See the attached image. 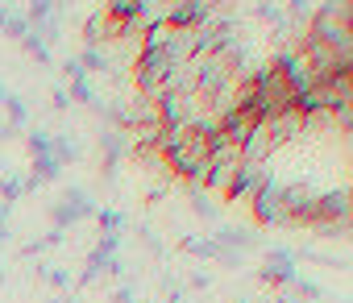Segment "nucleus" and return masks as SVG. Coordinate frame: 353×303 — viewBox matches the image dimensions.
<instances>
[{
  "label": "nucleus",
  "instance_id": "obj_1",
  "mask_svg": "<svg viewBox=\"0 0 353 303\" xmlns=\"http://www.w3.org/2000/svg\"><path fill=\"white\" fill-rule=\"evenodd\" d=\"M307 38L328 46L336 59H353V5L349 0H328V5L312 9Z\"/></svg>",
  "mask_w": 353,
  "mask_h": 303
},
{
  "label": "nucleus",
  "instance_id": "obj_2",
  "mask_svg": "<svg viewBox=\"0 0 353 303\" xmlns=\"http://www.w3.org/2000/svg\"><path fill=\"white\" fill-rule=\"evenodd\" d=\"M316 208H320V191H316L307 179H283L287 229H312V224H316Z\"/></svg>",
  "mask_w": 353,
  "mask_h": 303
},
{
  "label": "nucleus",
  "instance_id": "obj_3",
  "mask_svg": "<svg viewBox=\"0 0 353 303\" xmlns=\"http://www.w3.org/2000/svg\"><path fill=\"white\" fill-rule=\"evenodd\" d=\"M92 216H96V200H92L88 187H67L50 204V229H59V233H67V229H75L79 220H92Z\"/></svg>",
  "mask_w": 353,
  "mask_h": 303
},
{
  "label": "nucleus",
  "instance_id": "obj_4",
  "mask_svg": "<svg viewBox=\"0 0 353 303\" xmlns=\"http://www.w3.org/2000/svg\"><path fill=\"white\" fill-rule=\"evenodd\" d=\"M283 149V141H279V133H274V125L266 121V116H258V125L250 129V137L241 141V163L245 167H270V158Z\"/></svg>",
  "mask_w": 353,
  "mask_h": 303
},
{
  "label": "nucleus",
  "instance_id": "obj_5",
  "mask_svg": "<svg viewBox=\"0 0 353 303\" xmlns=\"http://www.w3.org/2000/svg\"><path fill=\"white\" fill-rule=\"evenodd\" d=\"M250 208H254V220H258V224H266V229H287V212H283V179L270 175V179L262 183V191L250 200Z\"/></svg>",
  "mask_w": 353,
  "mask_h": 303
},
{
  "label": "nucleus",
  "instance_id": "obj_6",
  "mask_svg": "<svg viewBox=\"0 0 353 303\" xmlns=\"http://www.w3.org/2000/svg\"><path fill=\"white\" fill-rule=\"evenodd\" d=\"M96 149H100V175H104V183H112L117 179V171H121V158L129 154V133H117V129H96Z\"/></svg>",
  "mask_w": 353,
  "mask_h": 303
},
{
  "label": "nucleus",
  "instance_id": "obj_7",
  "mask_svg": "<svg viewBox=\"0 0 353 303\" xmlns=\"http://www.w3.org/2000/svg\"><path fill=\"white\" fill-rule=\"evenodd\" d=\"M212 5H204V0H179V5H166L162 9V21L170 25V30H200V25H208L212 21Z\"/></svg>",
  "mask_w": 353,
  "mask_h": 303
},
{
  "label": "nucleus",
  "instance_id": "obj_8",
  "mask_svg": "<svg viewBox=\"0 0 353 303\" xmlns=\"http://www.w3.org/2000/svg\"><path fill=\"white\" fill-rule=\"evenodd\" d=\"M270 175H274L270 167H245V163H241V167H237V179H233V187H229V200H225V204H250V200H254V196L262 191V183H266Z\"/></svg>",
  "mask_w": 353,
  "mask_h": 303
},
{
  "label": "nucleus",
  "instance_id": "obj_9",
  "mask_svg": "<svg viewBox=\"0 0 353 303\" xmlns=\"http://www.w3.org/2000/svg\"><path fill=\"white\" fill-rule=\"evenodd\" d=\"M212 241L225 245V249H233V253H258V249H266V241L254 229H241V224H216Z\"/></svg>",
  "mask_w": 353,
  "mask_h": 303
},
{
  "label": "nucleus",
  "instance_id": "obj_10",
  "mask_svg": "<svg viewBox=\"0 0 353 303\" xmlns=\"http://www.w3.org/2000/svg\"><path fill=\"white\" fill-rule=\"evenodd\" d=\"M353 216V204H349V187H332V191H320V208H316V220H328V224H349Z\"/></svg>",
  "mask_w": 353,
  "mask_h": 303
},
{
  "label": "nucleus",
  "instance_id": "obj_11",
  "mask_svg": "<svg viewBox=\"0 0 353 303\" xmlns=\"http://www.w3.org/2000/svg\"><path fill=\"white\" fill-rule=\"evenodd\" d=\"M188 212L196 220H204V224H221V208H216V200L200 183H188Z\"/></svg>",
  "mask_w": 353,
  "mask_h": 303
},
{
  "label": "nucleus",
  "instance_id": "obj_12",
  "mask_svg": "<svg viewBox=\"0 0 353 303\" xmlns=\"http://www.w3.org/2000/svg\"><path fill=\"white\" fill-rule=\"evenodd\" d=\"M50 158H54L59 167H71V163H79V158H83V145H79V137H75V133H50Z\"/></svg>",
  "mask_w": 353,
  "mask_h": 303
},
{
  "label": "nucleus",
  "instance_id": "obj_13",
  "mask_svg": "<svg viewBox=\"0 0 353 303\" xmlns=\"http://www.w3.org/2000/svg\"><path fill=\"white\" fill-rule=\"evenodd\" d=\"M21 50H26V54H30L38 67H54V50L46 46V38H42L38 30H30V34L21 38Z\"/></svg>",
  "mask_w": 353,
  "mask_h": 303
},
{
  "label": "nucleus",
  "instance_id": "obj_14",
  "mask_svg": "<svg viewBox=\"0 0 353 303\" xmlns=\"http://www.w3.org/2000/svg\"><path fill=\"white\" fill-rule=\"evenodd\" d=\"M0 108H5V125H9L13 133H21V129L30 125V108H26V100H21V96H13V92H9Z\"/></svg>",
  "mask_w": 353,
  "mask_h": 303
},
{
  "label": "nucleus",
  "instance_id": "obj_15",
  "mask_svg": "<svg viewBox=\"0 0 353 303\" xmlns=\"http://www.w3.org/2000/svg\"><path fill=\"white\" fill-rule=\"evenodd\" d=\"M92 220L100 224V237H125V212H117V208H96Z\"/></svg>",
  "mask_w": 353,
  "mask_h": 303
},
{
  "label": "nucleus",
  "instance_id": "obj_16",
  "mask_svg": "<svg viewBox=\"0 0 353 303\" xmlns=\"http://www.w3.org/2000/svg\"><path fill=\"white\" fill-rule=\"evenodd\" d=\"M67 87V96H71V104H83V108H92L96 100H100V92H96V79H75V83H63Z\"/></svg>",
  "mask_w": 353,
  "mask_h": 303
},
{
  "label": "nucleus",
  "instance_id": "obj_17",
  "mask_svg": "<svg viewBox=\"0 0 353 303\" xmlns=\"http://www.w3.org/2000/svg\"><path fill=\"white\" fill-rule=\"evenodd\" d=\"M17 200H26V191H21V175H0V204H5V208H13Z\"/></svg>",
  "mask_w": 353,
  "mask_h": 303
},
{
  "label": "nucleus",
  "instance_id": "obj_18",
  "mask_svg": "<svg viewBox=\"0 0 353 303\" xmlns=\"http://www.w3.org/2000/svg\"><path fill=\"white\" fill-rule=\"evenodd\" d=\"M26 149H30V158H46L50 154V133L46 129H30L26 133Z\"/></svg>",
  "mask_w": 353,
  "mask_h": 303
},
{
  "label": "nucleus",
  "instance_id": "obj_19",
  "mask_svg": "<svg viewBox=\"0 0 353 303\" xmlns=\"http://www.w3.org/2000/svg\"><path fill=\"white\" fill-rule=\"evenodd\" d=\"M34 274H38V278H46V282H50L54 291H63V295L71 291V274H67V270H50V266H34Z\"/></svg>",
  "mask_w": 353,
  "mask_h": 303
},
{
  "label": "nucleus",
  "instance_id": "obj_20",
  "mask_svg": "<svg viewBox=\"0 0 353 303\" xmlns=\"http://www.w3.org/2000/svg\"><path fill=\"white\" fill-rule=\"evenodd\" d=\"M254 17H258V21H266V25H270V34H274V30L283 25L287 9H283V5H258V9H254Z\"/></svg>",
  "mask_w": 353,
  "mask_h": 303
},
{
  "label": "nucleus",
  "instance_id": "obj_21",
  "mask_svg": "<svg viewBox=\"0 0 353 303\" xmlns=\"http://www.w3.org/2000/svg\"><path fill=\"white\" fill-rule=\"evenodd\" d=\"M137 241L145 245V253H150V258H162V253H166V249H162V237H158L150 224H137Z\"/></svg>",
  "mask_w": 353,
  "mask_h": 303
},
{
  "label": "nucleus",
  "instance_id": "obj_22",
  "mask_svg": "<svg viewBox=\"0 0 353 303\" xmlns=\"http://www.w3.org/2000/svg\"><path fill=\"white\" fill-rule=\"evenodd\" d=\"M26 34H30V21H26V13H13V9H9V21H5V38L21 42Z\"/></svg>",
  "mask_w": 353,
  "mask_h": 303
},
{
  "label": "nucleus",
  "instance_id": "obj_23",
  "mask_svg": "<svg viewBox=\"0 0 353 303\" xmlns=\"http://www.w3.org/2000/svg\"><path fill=\"white\" fill-rule=\"evenodd\" d=\"M59 67H63V79H67V83H75V79H83V67H79V59H75V54H67V59H63Z\"/></svg>",
  "mask_w": 353,
  "mask_h": 303
},
{
  "label": "nucleus",
  "instance_id": "obj_24",
  "mask_svg": "<svg viewBox=\"0 0 353 303\" xmlns=\"http://www.w3.org/2000/svg\"><path fill=\"white\" fill-rule=\"evenodd\" d=\"M50 108H54V112H67V108H71V96H67L63 83H54V92H50Z\"/></svg>",
  "mask_w": 353,
  "mask_h": 303
},
{
  "label": "nucleus",
  "instance_id": "obj_25",
  "mask_svg": "<svg viewBox=\"0 0 353 303\" xmlns=\"http://www.w3.org/2000/svg\"><path fill=\"white\" fill-rule=\"evenodd\" d=\"M188 286H192V291H208V286H212V278H208L204 270H196V274L188 278Z\"/></svg>",
  "mask_w": 353,
  "mask_h": 303
},
{
  "label": "nucleus",
  "instance_id": "obj_26",
  "mask_svg": "<svg viewBox=\"0 0 353 303\" xmlns=\"http://www.w3.org/2000/svg\"><path fill=\"white\" fill-rule=\"evenodd\" d=\"M112 303H137V299H133V286H129V282H121V286L112 291Z\"/></svg>",
  "mask_w": 353,
  "mask_h": 303
},
{
  "label": "nucleus",
  "instance_id": "obj_27",
  "mask_svg": "<svg viewBox=\"0 0 353 303\" xmlns=\"http://www.w3.org/2000/svg\"><path fill=\"white\" fill-rule=\"evenodd\" d=\"M9 137H17V133H13V129L5 125V116H0V141H9Z\"/></svg>",
  "mask_w": 353,
  "mask_h": 303
},
{
  "label": "nucleus",
  "instance_id": "obj_28",
  "mask_svg": "<svg viewBox=\"0 0 353 303\" xmlns=\"http://www.w3.org/2000/svg\"><path fill=\"white\" fill-rule=\"evenodd\" d=\"M5 21H9V9H5V5H0V30H5Z\"/></svg>",
  "mask_w": 353,
  "mask_h": 303
},
{
  "label": "nucleus",
  "instance_id": "obj_29",
  "mask_svg": "<svg viewBox=\"0 0 353 303\" xmlns=\"http://www.w3.org/2000/svg\"><path fill=\"white\" fill-rule=\"evenodd\" d=\"M5 96H9V92H5V83H0V104H5Z\"/></svg>",
  "mask_w": 353,
  "mask_h": 303
},
{
  "label": "nucleus",
  "instance_id": "obj_30",
  "mask_svg": "<svg viewBox=\"0 0 353 303\" xmlns=\"http://www.w3.org/2000/svg\"><path fill=\"white\" fill-rule=\"evenodd\" d=\"M0 282H5V266H0Z\"/></svg>",
  "mask_w": 353,
  "mask_h": 303
}]
</instances>
